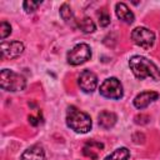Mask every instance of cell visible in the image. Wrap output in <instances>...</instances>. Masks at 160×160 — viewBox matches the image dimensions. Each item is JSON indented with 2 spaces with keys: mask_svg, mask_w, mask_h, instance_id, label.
Here are the masks:
<instances>
[{
  "mask_svg": "<svg viewBox=\"0 0 160 160\" xmlns=\"http://www.w3.org/2000/svg\"><path fill=\"white\" fill-rule=\"evenodd\" d=\"M129 66L130 70L132 71L134 76L139 80H144L146 78L152 79L154 81L160 80V70L159 68L149 59L140 56V55H134L129 60Z\"/></svg>",
  "mask_w": 160,
  "mask_h": 160,
  "instance_id": "cell-1",
  "label": "cell"
},
{
  "mask_svg": "<svg viewBox=\"0 0 160 160\" xmlns=\"http://www.w3.org/2000/svg\"><path fill=\"white\" fill-rule=\"evenodd\" d=\"M66 124L70 129H72L75 132L85 134L88 132L91 126V118L86 112L79 110L76 106H69L66 110Z\"/></svg>",
  "mask_w": 160,
  "mask_h": 160,
  "instance_id": "cell-2",
  "label": "cell"
},
{
  "mask_svg": "<svg viewBox=\"0 0 160 160\" xmlns=\"http://www.w3.org/2000/svg\"><path fill=\"white\" fill-rule=\"evenodd\" d=\"M0 86L6 91H21L26 86V80L22 75L9 69H2L0 72Z\"/></svg>",
  "mask_w": 160,
  "mask_h": 160,
  "instance_id": "cell-3",
  "label": "cell"
},
{
  "mask_svg": "<svg viewBox=\"0 0 160 160\" xmlns=\"http://www.w3.org/2000/svg\"><path fill=\"white\" fill-rule=\"evenodd\" d=\"M99 92L101 96L112 99V100H119L124 95L122 85L116 78H109V79L104 80V82L100 85Z\"/></svg>",
  "mask_w": 160,
  "mask_h": 160,
  "instance_id": "cell-4",
  "label": "cell"
},
{
  "mask_svg": "<svg viewBox=\"0 0 160 160\" xmlns=\"http://www.w3.org/2000/svg\"><path fill=\"white\" fill-rule=\"evenodd\" d=\"M90 58H91V49L85 42H81V44L75 45L68 52V55H66L68 62L70 65H74V66L86 62L88 60H90Z\"/></svg>",
  "mask_w": 160,
  "mask_h": 160,
  "instance_id": "cell-5",
  "label": "cell"
},
{
  "mask_svg": "<svg viewBox=\"0 0 160 160\" xmlns=\"http://www.w3.org/2000/svg\"><path fill=\"white\" fill-rule=\"evenodd\" d=\"M131 39L138 46L142 49H150L155 42V34L148 28L139 26L131 31Z\"/></svg>",
  "mask_w": 160,
  "mask_h": 160,
  "instance_id": "cell-6",
  "label": "cell"
},
{
  "mask_svg": "<svg viewBox=\"0 0 160 160\" xmlns=\"http://www.w3.org/2000/svg\"><path fill=\"white\" fill-rule=\"evenodd\" d=\"M78 82L84 92L91 94L98 86V76L90 70H84L78 78Z\"/></svg>",
  "mask_w": 160,
  "mask_h": 160,
  "instance_id": "cell-7",
  "label": "cell"
},
{
  "mask_svg": "<svg viewBox=\"0 0 160 160\" xmlns=\"http://www.w3.org/2000/svg\"><path fill=\"white\" fill-rule=\"evenodd\" d=\"M24 51V44L14 40V41H4L1 44V58L15 59L20 56Z\"/></svg>",
  "mask_w": 160,
  "mask_h": 160,
  "instance_id": "cell-8",
  "label": "cell"
},
{
  "mask_svg": "<svg viewBox=\"0 0 160 160\" xmlns=\"http://www.w3.org/2000/svg\"><path fill=\"white\" fill-rule=\"evenodd\" d=\"M158 98H159V94L156 91H142L135 96L134 105L136 109L141 110V109H145L146 106H149L155 100H158Z\"/></svg>",
  "mask_w": 160,
  "mask_h": 160,
  "instance_id": "cell-9",
  "label": "cell"
},
{
  "mask_svg": "<svg viewBox=\"0 0 160 160\" xmlns=\"http://www.w3.org/2000/svg\"><path fill=\"white\" fill-rule=\"evenodd\" d=\"M104 149V144L100 142V141H95V140H90L88 141L84 148H82V154L92 160H98L100 152L102 151Z\"/></svg>",
  "mask_w": 160,
  "mask_h": 160,
  "instance_id": "cell-10",
  "label": "cell"
},
{
  "mask_svg": "<svg viewBox=\"0 0 160 160\" xmlns=\"http://www.w3.org/2000/svg\"><path fill=\"white\" fill-rule=\"evenodd\" d=\"M115 12H116V16L121 21H124L125 24H132L134 20H135V16H134L132 11L124 2H118L115 5Z\"/></svg>",
  "mask_w": 160,
  "mask_h": 160,
  "instance_id": "cell-11",
  "label": "cell"
},
{
  "mask_svg": "<svg viewBox=\"0 0 160 160\" xmlns=\"http://www.w3.org/2000/svg\"><path fill=\"white\" fill-rule=\"evenodd\" d=\"M21 160H45V151L40 145H32L22 152Z\"/></svg>",
  "mask_w": 160,
  "mask_h": 160,
  "instance_id": "cell-12",
  "label": "cell"
},
{
  "mask_svg": "<svg viewBox=\"0 0 160 160\" xmlns=\"http://www.w3.org/2000/svg\"><path fill=\"white\" fill-rule=\"evenodd\" d=\"M98 119H99V125L102 129H111L116 124V120H118L116 115L112 111H106V110L101 111Z\"/></svg>",
  "mask_w": 160,
  "mask_h": 160,
  "instance_id": "cell-13",
  "label": "cell"
},
{
  "mask_svg": "<svg viewBox=\"0 0 160 160\" xmlns=\"http://www.w3.org/2000/svg\"><path fill=\"white\" fill-rule=\"evenodd\" d=\"M129 156L130 151L128 150V148H119L114 150L110 155H108L104 160H129Z\"/></svg>",
  "mask_w": 160,
  "mask_h": 160,
  "instance_id": "cell-14",
  "label": "cell"
},
{
  "mask_svg": "<svg viewBox=\"0 0 160 160\" xmlns=\"http://www.w3.org/2000/svg\"><path fill=\"white\" fill-rule=\"evenodd\" d=\"M78 28L82 31V32H85V34H90V32H94L95 31V29H96V26H95V22L90 19V18H88V16H85V18H82L79 22H78Z\"/></svg>",
  "mask_w": 160,
  "mask_h": 160,
  "instance_id": "cell-15",
  "label": "cell"
},
{
  "mask_svg": "<svg viewBox=\"0 0 160 160\" xmlns=\"http://www.w3.org/2000/svg\"><path fill=\"white\" fill-rule=\"evenodd\" d=\"M60 16L65 22H70L74 19V14H72V10L69 4L65 2L60 6Z\"/></svg>",
  "mask_w": 160,
  "mask_h": 160,
  "instance_id": "cell-16",
  "label": "cell"
},
{
  "mask_svg": "<svg viewBox=\"0 0 160 160\" xmlns=\"http://www.w3.org/2000/svg\"><path fill=\"white\" fill-rule=\"evenodd\" d=\"M41 5V1H32V0H26L22 2V8L25 10V12L30 14L34 12L35 10H38V8Z\"/></svg>",
  "mask_w": 160,
  "mask_h": 160,
  "instance_id": "cell-17",
  "label": "cell"
},
{
  "mask_svg": "<svg viewBox=\"0 0 160 160\" xmlns=\"http://www.w3.org/2000/svg\"><path fill=\"white\" fill-rule=\"evenodd\" d=\"M98 18H99V24H100V26L106 28V26L110 24V15H109V12H108L106 9H101L100 12L98 14Z\"/></svg>",
  "mask_w": 160,
  "mask_h": 160,
  "instance_id": "cell-18",
  "label": "cell"
},
{
  "mask_svg": "<svg viewBox=\"0 0 160 160\" xmlns=\"http://www.w3.org/2000/svg\"><path fill=\"white\" fill-rule=\"evenodd\" d=\"M10 34H11V26H10V24L8 21H1V24H0V39L4 40Z\"/></svg>",
  "mask_w": 160,
  "mask_h": 160,
  "instance_id": "cell-19",
  "label": "cell"
},
{
  "mask_svg": "<svg viewBox=\"0 0 160 160\" xmlns=\"http://www.w3.org/2000/svg\"><path fill=\"white\" fill-rule=\"evenodd\" d=\"M29 122H30L31 125L36 126V125L40 122V120H36V118H34V116H29Z\"/></svg>",
  "mask_w": 160,
  "mask_h": 160,
  "instance_id": "cell-20",
  "label": "cell"
}]
</instances>
